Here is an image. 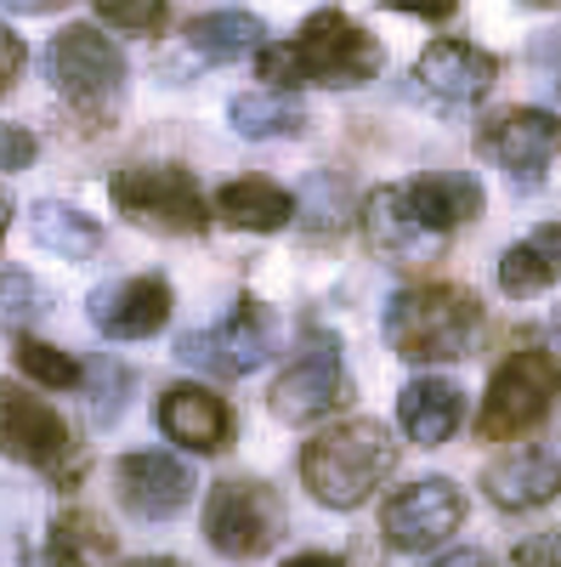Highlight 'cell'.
I'll use <instances>...</instances> for the list:
<instances>
[{"mask_svg": "<svg viewBox=\"0 0 561 567\" xmlns=\"http://www.w3.org/2000/svg\"><path fill=\"white\" fill-rule=\"evenodd\" d=\"M517 567H561V528H544V534H528L517 550H510Z\"/></svg>", "mask_w": 561, "mask_h": 567, "instance_id": "f546056e", "label": "cell"}, {"mask_svg": "<svg viewBox=\"0 0 561 567\" xmlns=\"http://www.w3.org/2000/svg\"><path fill=\"white\" fill-rule=\"evenodd\" d=\"M7 227H12V194L0 187V239H7Z\"/></svg>", "mask_w": 561, "mask_h": 567, "instance_id": "74e56055", "label": "cell"}, {"mask_svg": "<svg viewBox=\"0 0 561 567\" xmlns=\"http://www.w3.org/2000/svg\"><path fill=\"white\" fill-rule=\"evenodd\" d=\"M154 414H159V432L181 449H194V454H221L232 443V409L210 386H194V381L165 386Z\"/></svg>", "mask_w": 561, "mask_h": 567, "instance_id": "ac0fdd59", "label": "cell"}, {"mask_svg": "<svg viewBox=\"0 0 561 567\" xmlns=\"http://www.w3.org/2000/svg\"><path fill=\"white\" fill-rule=\"evenodd\" d=\"M477 154L517 182H539L561 154V120L550 109H499L477 125Z\"/></svg>", "mask_w": 561, "mask_h": 567, "instance_id": "4fadbf2b", "label": "cell"}, {"mask_svg": "<svg viewBox=\"0 0 561 567\" xmlns=\"http://www.w3.org/2000/svg\"><path fill=\"white\" fill-rule=\"evenodd\" d=\"M45 307H52V296H45L40 284L29 278V272L0 278V323H23V318H40Z\"/></svg>", "mask_w": 561, "mask_h": 567, "instance_id": "83f0119b", "label": "cell"}, {"mask_svg": "<svg viewBox=\"0 0 561 567\" xmlns=\"http://www.w3.org/2000/svg\"><path fill=\"white\" fill-rule=\"evenodd\" d=\"M414 85L426 91L437 109H477L499 85V58L471 40H432L414 63Z\"/></svg>", "mask_w": 561, "mask_h": 567, "instance_id": "5bb4252c", "label": "cell"}, {"mask_svg": "<svg viewBox=\"0 0 561 567\" xmlns=\"http://www.w3.org/2000/svg\"><path fill=\"white\" fill-rule=\"evenodd\" d=\"M23 63H29V52H23V40L0 23V97H7V91L23 80Z\"/></svg>", "mask_w": 561, "mask_h": 567, "instance_id": "1f68e13d", "label": "cell"}, {"mask_svg": "<svg viewBox=\"0 0 561 567\" xmlns=\"http://www.w3.org/2000/svg\"><path fill=\"white\" fill-rule=\"evenodd\" d=\"M108 199L125 221L148 227V233H176V239H187V233L210 227L205 187L181 165H131L108 182Z\"/></svg>", "mask_w": 561, "mask_h": 567, "instance_id": "52a82bcc", "label": "cell"}, {"mask_svg": "<svg viewBox=\"0 0 561 567\" xmlns=\"http://www.w3.org/2000/svg\"><path fill=\"white\" fill-rule=\"evenodd\" d=\"M555 403H561V363L539 347H522L494 369V381L482 392V414H477V437L517 443V437L539 432L555 414Z\"/></svg>", "mask_w": 561, "mask_h": 567, "instance_id": "5b68a950", "label": "cell"}, {"mask_svg": "<svg viewBox=\"0 0 561 567\" xmlns=\"http://www.w3.org/2000/svg\"><path fill=\"white\" fill-rule=\"evenodd\" d=\"M346 398H352V381H346L341 347L330 336H312L307 352L272 381V414L284 425H312L323 414L346 409Z\"/></svg>", "mask_w": 561, "mask_h": 567, "instance_id": "8fae6325", "label": "cell"}, {"mask_svg": "<svg viewBox=\"0 0 561 567\" xmlns=\"http://www.w3.org/2000/svg\"><path fill=\"white\" fill-rule=\"evenodd\" d=\"M261 80H272V91H301V85H330V91H352L381 74V45L363 23H352L346 12L323 7L301 23L295 40L284 45H261L256 52Z\"/></svg>", "mask_w": 561, "mask_h": 567, "instance_id": "7a4b0ae2", "label": "cell"}, {"mask_svg": "<svg viewBox=\"0 0 561 567\" xmlns=\"http://www.w3.org/2000/svg\"><path fill=\"white\" fill-rule=\"evenodd\" d=\"M40 154V142L29 125H12V120H0V171H29Z\"/></svg>", "mask_w": 561, "mask_h": 567, "instance_id": "f1b7e54d", "label": "cell"}, {"mask_svg": "<svg viewBox=\"0 0 561 567\" xmlns=\"http://www.w3.org/2000/svg\"><path fill=\"white\" fill-rule=\"evenodd\" d=\"M555 278H561V221L533 227L528 239H517V245L499 256V290H505L510 301L544 296Z\"/></svg>", "mask_w": 561, "mask_h": 567, "instance_id": "ffe728a7", "label": "cell"}, {"mask_svg": "<svg viewBox=\"0 0 561 567\" xmlns=\"http://www.w3.org/2000/svg\"><path fill=\"white\" fill-rule=\"evenodd\" d=\"M482 336V301L459 284H408L386 307V341L408 363H454Z\"/></svg>", "mask_w": 561, "mask_h": 567, "instance_id": "277c9868", "label": "cell"}, {"mask_svg": "<svg viewBox=\"0 0 561 567\" xmlns=\"http://www.w3.org/2000/svg\"><path fill=\"white\" fill-rule=\"evenodd\" d=\"M52 80H58L63 103H74L91 125H103L114 114V103H120L125 58L97 23H69L52 40Z\"/></svg>", "mask_w": 561, "mask_h": 567, "instance_id": "ba28073f", "label": "cell"}, {"mask_svg": "<svg viewBox=\"0 0 561 567\" xmlns=\"http://www.w3.org/2000/svg\"><path fill=\"white\" fill-rule=\"evenodd\" d=\"M397 420H403V432L408 443L419 449H437L459 432V420H465V392L454 381H437V374H419V381L403 386L397 398Z\"/></svg>", "mask_w": 561, "mask_h": 567, "instance_id": "d6986e66", "label": "cell"}, {"mask_svg": "<svg viewBox=\"0 0 561 567\" xmlns=\"http://www.w3.org/2000/svg\"><path fill=\"white\" fill-rule=\"evenodd\" d=\"M284 534V499L278 488L256 483V477H227L210 488L205 499V539L232 556V561H250V556H267Z\"/></svg>", "mask_w": 561, "mask_h": 567, "instance_id": "9c48e42d", "label": "cell"}, {"mask_svg": "<svg viewBox=\"0 0 561 567\" xmlns=\"http://www.w3.org/2000/svg\"><path fill=\"white\" fill-rule=\"evenodd\" d=\"M397 471V443L381 420H346L318 432L301 449V483L312 488L318 505L352 511Z\"/></svg>", "mask_w": 561, "mask_h": 567, "instance_id": "3957f363", "label": "cell"}, {"mask_svg": "<svg viewBox=\"0 0 561 567\" xmlns=\"http://www.w3.org/2000/svg\"><path fill=\"white\" fill-rule=\"evenodd\" d=\"M284 567H346L341 556H330V550H301V556H290Z\"/></svg>", "mask_w": 561, "mask_h": 567, "instance_id": "d590c367", "label": "cell"}, {"mask_svg": "<svg viewBox=\"0 0 561 567\" xmlns=\"http://www.w3.org/2000/svg\"><path fill=\"white\" fill-rule=\"evenodd\" d=\"M482 488H488V499L499 511H539V505H550L561 494V437L505 449L482 471Z\"/></svg>", "mask_w": 561, "mask_h": 567, "instance_id": "2e32d148", "label": "cell"}, {"mask_svg": "<svg viewBox=\"0 0 561 567\" xmlns=\"http://www.w3.org/2000/svg\"><path fill=\"white\" fill-rule=\"evenodd\" d=\"M0 454L45 471L58 488H74L85 477V460H80L69 420L45 398H29L18 381H0Z\"/></svg>", "mask_w": 561, "mask_h": 567, "instance_id": "8992f818", "label": "cell"}, {"mask_svg": "<svg viewBox=\"0 0 561 567\" xmlns=\"http://www.w3.org/2000/svg\"><path fill=\"white\" fill-rule=\"evenodd\" d=\"M227 120H232L239 136H301L307 131V109L290 97V91H272V85L232 97Z\"/></svg>", "mask_w": 561, "mask_h": 567, "instance_id": "d4e9b609", "label": "cell"}, {"mask_svg": "<svg viewBox=\"0 0 561 567\" xmlns=\"http://www.w3.org/2000/svg\"><path fill=\"white\" fill-rule=\"evenodd\" d=\"M120 567H187V561H176V556H131Z\"/></svg>", "mask_w": 561, "mask_h": 567, "instance_id": "8d00e7d4", "label": "cell"}, {"mask_svg": "<svg viewBox=\"0 0 561 567\" xmlns=\"http://www.w3.org/2000/svg\"><path fill=\"white\" fill-rule=\"evenodd\" d=\"M528 7H544V12H561V0H528Z\"/></svg>", "mask_w": 561, "mask_h": 567, "instance_id": "f35d334b", "label": "cell"}, {"mask_svg": "<svg viewBox=\"0 0 561 567\" xmlns=\"http://www.w3.org/2000/svg\"><path fill=\"white\" fill-rule=\"evenodd\" d=\"M482 216V187L471 176H414V182H392L374 187L363 199L357 221H363V245L381 256L386 267H432L459 221Z\"/></svg>", "mask_w": 561, "mask_h": 567, "instance_id": "6da1fadb", "label": "cell"}, {"mask_svg": "<svg viewBox=\"0 0 561 567\" xmlns=\"http://www.w3.org/2000/svg\"><path fill=\"white\" fill-rule=\"evenodd\" d=\"M7 12H23V18H45V12H63L69 0H0Z\"/></svg>", "mask_w": 561, "mask_h": 567, "instance_id": "e575fe53", "label": "cell"}, {"mask_svg": "<svg viewBox=\"0 0 561 567\" xmlns=\"http://www.w3.org/2000/svg\"><path fill=\"white\" fill-rule=\"evenodd\" d=\"M29 221H34V239H40L45 250L69 256V261H85V256L103 250L97 216H85V210H74V205H63V199H40V205L29 210Z\"/></svg>", "mask_w": 561, "mask_h": 567, "instance_id": "cb8c5ba5", "label": "cell"}, {"mask_svg": "<svg viewBox=\"0 0 561 567\" xmlns=\"http://www.w3.org/2000/svg\"><path fill=\"white\" fill-rule=\"evenodd\" d=\"M426 567H494V556H488V550H471V545H459V550H443V556L426 561Z\"/></svg>", "mask_w": 561, "mask_h": 567, "instance_id": "836d02e7", "label": "cell"}, {"mask_svg": "<svg viewBox=\"0 0 561 567\" xmlns=\"http://www.w3.org/2000/svg\"><path fill=\"white\" fill-rule=\"evenodd\" d=\"M91 7H97L103 23H114L125 34H154L170 18V0H91Z\"/></svg>", "mask_w": 561, "mask_h": 567, "instance_id": "4316f807", "label": "cell"}, {"mask_svg": "<svg viewBox=\"0 0 561 567\" xmlns=\"http://www.w3.org/2000/svg\"><path fill=\"white\" fill-rule=\"evenodd\" d=\"M465 523V494L448 477H419L381 505V534L392 550H437Z\"/></svg>", "mask_w": 561, "mask_h": 567, "instance_id": "7c38bea8", "label": "cell"}, {"mask_svg": "<svg viewBox=\"0 0 561 567\" xmlns=\"http://www.w3.org/2000/svg\"><path fill=\"white\" fill-rule=\"evenodd\" d=\"M12 363H18V374H23V381H34V386H45V392H69V386H80V363H74L69 352H58L52 341L18 336V347H12Z\"/></svg>", "mask_w": 561, "mask_h": 567, "instance_id": "484cf974", "label": "cell"}, {"mask_svg": "<svg viewBox=\"0 0 561 567\" xmlns=\"http://www.w3.org/2000/svg\"><path fill=\"white\" fill-rule=\"evenodd\" d=\"M272 341H278L272 312H267L256 296H239L221 323L187 329V336L176 341V358L194 363V369L221 374V381H239V374H250V369H261V363L272 358Z\"/></svg>", "mask_w": 561, "mask_h": 567, "instance_id": "30bf717a", "label": "cell"}, {"mask_svg": "<svg viewBox=\"0 0 561 567\" xmlns=\"http://www.w3.org/2000/svg\"><path fill=\"white\" fill-rule=\"evenodd\" d=\"M261 18L256 12H205L187 23V52L199 63H239V58H256L261 52Z\"/></svg>", "mask_w": 561, "mask_h": 567, "instance_id": "7402d4cb", "label": "cell"}, {"mask_svg": "<svg viewBox=\"0 0 561 567\" xmlns=\"http://www.w3.org/2000/svg\"><path fill=\"white\" fill-rule=\"evenodd\" d=\"M114 488H120L125 511L148 516V523H165V516H176L194 499V471L165 449H143V454H125L114 465Z\"/></svg>", "mask_w": 561, "mask_h": 567, "instance_id": "e0dca14e", "label": "cell"}, {"mask_svg": "<svg viewBox=\"0 0 561 567\" xmlns=\"http://www.w3.org/2000/svg\"><path fill=\"white\" fill-rule=\"evenodd\" d=\"M216 216H221L227 227H239V233H278V227H290L295 199H290L278 182L239 176V182H227L221 194H216Z\"/></svg>", "mask_w": 561, "mask_h": 567, "instance_id": "44dd1931", "label": "cell"}, {"mask_svg": "<svg viewBox=\"0 0 561 567\" xmlns=\"http://www.w3.org/2000/svg\"><path fill=\"white\" fill-rule=\"evenodd\" d=\"M528 63L544 74V85L561 97V29H550V34H539V40L528 45Z\"/></svg>", "mask_w": 561, "mask_h": 567, "instance_id": "4dcf8cb0", "label": "cell"}, {"mask_svg": "<svg viewBox=\"0 0 561 567\" xmlns=\"http://www.w3.org/2000/svg\"><path fill=\"white\" fill-rule=\"evenodd\" d=\"M114 556V534L91 511H58L45 534V567H97Z\"/></svg>", "mask_w": 561, "mask_h": 567, "instance_id": "603a6c76", "label": "cell"}, {"mask_svg": "<svg viewBox=\"0 0 561 567\" xmlns=\"http://www.w3.org/2000/svg\"><path fill=\"white\" fill-rule=\"evenodd\" d=\"M386 12H408V18H426V23H448L459 12V0H381Z\"/></svg>", "mask_w": 561, "mask_h": 567, "instance_id": "d6a6232c", "label": "cell"}, {"mask_svg": "<svg viewBox=\"0 0 561 567\" xmlns=\"http://www.w3.org/2000/svg\"><path fill=\"white\" fill-rule=\"evenodd\" d=\"M85 312H91V323H97V336H108V341H148L170 318V284L159 272H136V278L103 284V290H91Z\"/></svg>", "mask_w": 561, "mask_h": 567, "instance_id": "9a60e30c", "label": "cell"}]
</instances>
